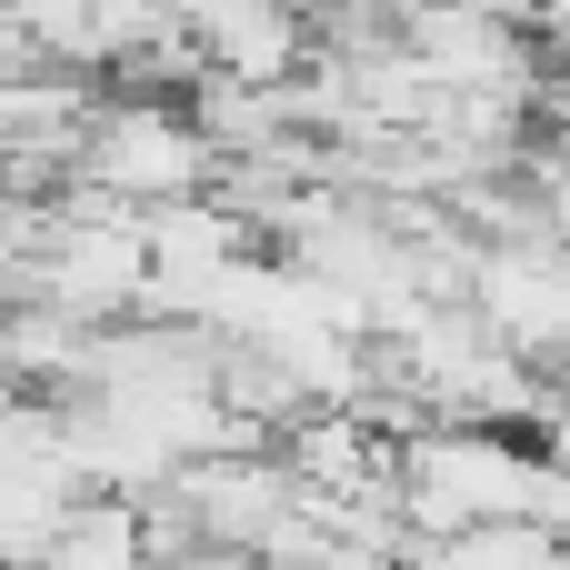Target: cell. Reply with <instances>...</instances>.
Segmentation results:
<instances>
[{
  "label": "cell",
  "mask_w": 570,
  "mask_h": 570,
  "mask_svg": "<svg viewBox=\"0 0 570 570\" xmlns=\"http://www.w3.org/2000/svg\"><path fill=\"white\" fill-rule=\"evenodd\" d=\"M170 570H261V561H240V551H180Z\"/></svg>",
  "instance_id": "7"
},
{
  "label": "cell",
  "mask_w": 570,
  "mask_h": 570,
  "mask_svg": "<svg viewBox=\"0 0 570 570\" xmlns=\"http://www.w3.org/2000/svg\"><path fill=\"white\" fill-rule=\"evenodd\" d=\"M30 570H170L160 531H150V501H120V491H80L60 511V531L40 541Z\"/></svg>",
  "instance_id": "4"
},
{
  "label": "cell",
  "mask_w": 570,
  "mask_h": 570,
  "mask_svg": "<svg viewBox=\"0 0 570 570\" xmlns=\"http://www.w3.org/2000/svg\"><path fill=\"white\" fill-rule=\"evenodd\" d=\"M230 10H261V0H170L180 30H210V20H230Z\"/></svg>",
  "instance_id": "6"
},
{
  "label": "cell",
  "mask_w": 570,
  "mask_h": 570,
  "mask_svg": "<svg viewBox=\"0 0 570 570\" xmlns=\"http://www.w3.org/2000/svg\"><path fill=\"white\" fill-rule=\"evenodd\" d=\"M391 501L411 541H451L471 521H570V471L521 421H411L391 441Z\"/></svg>",
  "instance_id": "1"
},
{
  "label": "cell",
  "mask_w": 570,
  "mask_h": 570,
  "mask_svg": "<svg viewBox=\"0 0 570 570\" xmlns=\"http://www.w3.org/2000/svg\"><path fill=\"white\" fill-rule=\"evenodd\" d=\"M421 570H570V541L551 521H471L451 541H411Z\"/></svg>",
  "instance_id": "5"
},
{
  "label": "cell",
  "mask_w": 570,
  "mask_h": 570,
  "mask_svg": "<svg viewBox=\"0 0 570 570\" xmlns=\"http://www.w3.org/2000/svg\"><path fill=\"white\" fill-rule=\"evenodd\" d=\"M210 180H220V150H210L190 100H170L150 80H110V90L80 100L70 190L120 200V210H170V200H200Z\"/></svg>",
  "instance_id": "2"
},
{
  "label": "cell",
  "mask_w": 570,
  "mask_h": 570,
  "mask_svg": "<svg viewBox=\"0 0 570 570\" xmlns=\"http://www.w3.org/2000/svg\"><path fill=\"white\" fill-rule=\"evenodd\" d=\"M461 301H471V321H481L511 361H531L541 381L570 361V240L561 230H541V220L481 230Z\"/></svg>",
  "instance_id": "3"
}]
</instances>
